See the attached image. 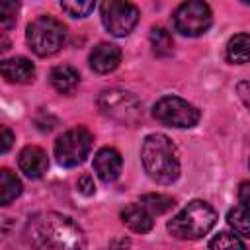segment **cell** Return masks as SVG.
<instances>
[{
  "label": "cell",
  "mask_w": 250,
  "mask_h": 250,
  "mask_svg": "<svg viewBox=\"0 0 250 250\" xmlns=\"http://www.w3.org/2000/svg\"><path fill=\"white\" fill-rule=\"evenodd\" d=\"M18 166L27 178L37 180L47 172L49 160H47V154L43 148H39L35 145H27L21 148V152L18 156Z\"/></svg>",
  "instance_id": "obj_11"
},
{
  "label": "cell",
  "mask_w": 250,
  "mask_h": 250,
  "mask_svg": "<svg viewBox=\"0 0 250 250\" xmlns=\"http://www.w3.org/2000/svg\"><path fill=\"white\" fill-rule=\"evenodd\" d=\"M213 23L211 8L203 0H188L174 12V27L182 35L197 37L203 35Z\"/></svg>",
  "instance_id": "obj_9"
},
{
  "label": "cell",
  "mask_w": 250,
  "mask_h": 250,
  "mask_svg": "<svg viewBox=\"0 0 250 250\" xmlns=\"http://www.w3.org/2000/svg\"><path fill=\"white\" fill-rule=\"evenodd\" d=\"M121 166H123L121 154L111 146L100 148L96 152V156H94V170L100 176V180L105 182V184H111V182H115L119 178Z\"/></svg>",
  "instance_id": "obj_10"
},
{
  "label": "cell",
  "mask_w": 250,
  "mask_h": 250,
  "mask_svg": "<svg viewBox=\"0 0 250 250\" xmlns=\"http://www.w3.org/2000/svg\"><path fill=\"white\" fill-rule=\"evenodd\" d=\"M12 141H14V135H12V131H10L6 125H2V152H4V154L10 150V146H12Z\"/></svg>",
  "instance_id": "obj_27"
},
{
  "label": "cell",
  "mask_w": 250,
  "mask_h": 250,
  "mask_svg": "<svg viewBox=\"0 0 250 250\" xmlns=\"http://www.w3.org/2000/svg\"><path fill=\"white\" fill-rule=\"evenodd\" d=\"M209 248H244V242L236 236V234H230V232H219L211 242H209Z\"/></svg>",
  "instance_id": "obj_23"
},
{
  "label": "cell",
  "mask_w": 250,
  "mask_h": 250,
  "mask_svg": "<svg viewBox=\"0 0 250 250\" xmlns=\"http://www.w3.org/2000/svg\"><path fill=\"white\" fill-rule=\"evenodd\" d=\"M152 115L156 121L168 127L189 129L199 121V109L178 96H164L154 104Z\"/></svg>",
  "instance_id": "obj_7"
},
{
  "label": "cell",
  "mask_w": 250,
  "mask_h": 250,
  "mask_svg": "<svg viewBox=\"0 0 250 250\" xmlns=\"http://www.w3.org/2000/svg\"><path fill=\"white\" fill-rule=\"evenodd\" d=\"M121 221L133 230V232H148L154 225L152 213L143 205V203H131L121 211Z\"/></svg>",
  "instance_id": "obj_14"
},
{
  "label": "cell",
  "mask_w": 250,
  "mask_h": 250,
  "mask_svg": "<svg viewBox=\"0 0 250 250\" xmlns=\"http://www.w3.org/2000/svg\"><path fill=\"white\" fill-rule=\"evenodd\" d=\"M150 45L156 57H170L174 51V41H172L170 31H166L160 25L150 29Z\"/></svg>",
  "instance_id": "obj_18"
},
{
  "label": "cell",
  "mask_w": 250,
  "mask_h": 250,
  "mask_svg": "<svg viewBox=\"0 0 250 250\" xmlns=\"http://www.w3.org/2000/svg\"><path fill=\"white\" fill-rule=\"evenodd\" d=\"M78 191H80L82 195H88V197L96 193V186H94V180H92L90 174H84V176L78 180Z\"/></svg>",
  "instance_id": "obj_24"
},
{
  "label": "cell",
  "mask_w": 250,
  "mask_h": 250,
  "mask_svg": "<svg viewBox=\"0 0 250 250\" xmlns=\"http://www.w3.org/2000/svg\"><path fill=\"white\" fill-rule=\"evenodd\" d=\"M98 107L105 117L121 125H137L143 119L141 100L127 90H104L98 96Z\"/></svg>",
  "instance_id": "obj_5"
},
{
  "label": "cell",
  "mask_w": 250,
  "mask_h": 250,
  "mask_svg": "<svg viewBox=\"0 0 250 250\" xmlns=\"http://www.w3.org/2000/svg\"><path fill=\"white\" fill-rule=\"evenodd\" d=\"M100 16L104 27L115 37L129 35L139 21V10L131 0H102Z\"/></svg>",
  "instance_id": "obj_8"
},
{
  "label": "cell",
  "mask_w": 250,
  "mask_h": 250,
  "mask_svg": "<svg viewBox=\"0 0 250 250\" xmlns=\"http://www.w3.org/2000/svg\"><path fill=\"white\" fill-rule=\"evenodd\" d=\"M240 2H244V4H250V0H240Z\"/></svg>",
  "instance_id": "obj_28"
},
{
  "label": "cell",
  "mask_w": 250,
  "mask_h": 250,
  "mask_svg": "<svg viewBox=\"0 0 250 250\" xmlns=\"http://www.w3.org/2000/svg\"><path fill=\"white\" fill-rule=\"evenodd\" d=\"M18 12H20V0H0V23H2V29H10L16 23Z\"/></svg>",
  "instance_id": "obj_22"
},
{
  "label": "cell",
  "mask_w": 250,
  "mask_h": 250,
  "mask_svg": "<svg viewBox=\"0 0 250 250\" xmlns=\"http://www.w3.org/2000/svg\"><path fill=\"white\" fill-rule=\"evenodd\" d=\"M227 221H229V225L234 229L236 234L250 238V213H248V209H246L242 203L236 205V207H232V209L227 213Z\"/></svg>",
  "instance_id": "obj_19"
},
{
  "label": "cell",
  "mask_w": 250,
  "mask_h": 250,
  "mask_svg": "<svg viewBox=\"0 0 250 250\" xmlns=\"http://www.w3.org/2000/svg\"><path fill=\"white\" fill-rule=\"evenodd\" d=\"M238 199L250 213V182H242L238 188Z\"/></svg>",
  "instance_id": "obj_25"
},
{
  "label": "cell",
  "mask_w": 250,
  "mask_h": 250,
  "mask_svg": "<svg viewBox=\"0 0 250 250\" xmlns=\"http://www.w3.org/2000/svg\"><path fill=\"white\" fill-rule=\"evenodd\" d=\"M96 6V0H61V8L70 18H86Z\"/></svg>",
  "instance_id": "obj_21"
},
{
  "label": "cell",
  "mask_w": 250,
  "mask_h": 250,
  "mask_svg": "<svg viewBox=\"0 0 250 250\" xmlns=\"http://www.w3.org/2000/svg\"><path fill=\"white\" fill-rule=\"evenodd\" d=\"M2 76L12 84H27L35 76V66L25 57H14L2 61Z\"/></svg>",
  "instance_id": "obj_13"
},
{
  "label": "cell",
  "mask_w": 250,
  "mask_h": 250,
  "mask_svg": "<svg viewBox=\"0 0 250 250\" xmlns=\"http://www.w3.org/2000/svg\"><path fill=\"white\" fill-rule=\"evenodd\" d=\"M27 238L37 248L74 250L86 244L82 229L66 215L45 213L31 219L27 227Z\"/></svg>",
  "instance_id": "obj_1"
},
{
  "label": "cell",
  "mask_w": 250,
  "mask_h": 250,
  "mask_svg": "<svg viewBox=\"0 0 250 250\" xmlns=\"http://www.w3.org/2000/svg\"><path fill=\"white\" fill-rule=\"evenodd\" d=\"M236 92L240 96V100L244 102V105L250 109V80H244V82H238L236 86Z\"/></svg>",
  "instance_id": "obj_26"
},
{
  "label": "cell",
  "mask_w": 250,
  "mask_h": 250,
  "mask_svg": "<svg viewBox=\"0 0 250 250\" xmlns=\"http://www.w3.org/2000/svg\"><path fill=\"white\" fill-rule=\"evenodd\" d=\"M217 223V211L203 199L189 201L176 217L166 223L172 236L180 240H197L205 236Z\"/></svg>",
  "instance_id": "obj_3"
},
{
  "label": "cell",
  "mask_w": 250,
  "mask_h": 250,
  "mask_svg": "<svg viewBox=\"0 0 250 250\" xmlns=\"http://www.w3.org/2000/svg\"><path fill=\"white\" fill-rule=\"evenodd\" d=\"M141 203L152 213V215H162L166 211H170L176 201L170 197V195H164V193H146L141 197Z\"/></svg>",
  "instance_id": "obj_20"
},
{
  "label": "cell",
  "mask_w": 250,
  "mask_h": 250,
  "mask_svg": "<svg viewBox=\"0 0 250 250\" xmlns=\"http://www.w3.org/2000/svg\"><path fill=\"white\" fill-rule=\"evenodd\" d=\"M49 82L61 94H72L76 90L78 82H80V74H78L76 68H72L68 64H59V66H55L51 70Z\"/></svg>",
  "instance_id": "obj_15"
},
{
  "label": "cell",
  "mask_w": 250,
  "mask_h": 250,
  "mask_svg": "<svg viewBox=\"0 0 250 250\" xmlns=\"http://www.w3.org/2000/svg\"><path fill=\"white\" fill-rule=\"evenodd\" d=\"M90 148H92V133L86 127L68 129L55 141L57 162L64 168L82 164L90 154Z\"/></svg>",
  "instance_id": "obj_6"
},
{
  "label": "cell",
  "mask_w": 250,
  "mask_h": 250,
  "mask_svg": "<svg viewBox=\"0 0 250 250\" xmlns=\"http://www.w3.org/2000/svg\"><path fill=\"white\" fill-rule=\"evenodd\" d=\"M25 39L37 57H51L64 45L66 29L59 20L51 16H39L27 25Z\"/></svg>",
  "instance_id": "obj_4"
},
{
  "label": "cell",
  "mask_w": 250,
  "mask_h": 250,
  "mask_svg": "<svg viewBox=\"0 0 250 250\" xmlns=\"http://www.w3.org/2000/svg\"><path fill=\"white\" fill-rule=\"evenodd\" d=\"M141 160L145 172L156 184H172L180 176V158L176 145L162 133H152L143 141Z\"/></svg>",
  "instance_id": "obj_2"
},
{
  "label": "cell",
  "mask_w": 250,
  "mask_h": 250,
  "mask_svg": "<svg viewBox=\"0 0 250 250\" xmlns=\"http://www.w3.org/2000/svg\"><path fill=\"white\" fill-rule=\"evenodd\" d=\"M21 193V182L16 174H12L8 168L0 170V203L10 205L18 195Z\"/></svg>",
  "instance_id": "obj_17"
},
{
  "label": "cell",
  "mask_w": 250,
  "mask_h": 250,
  "mask_svg": "<svg viewBox=\"0 0 250 250\" xmlns=\"http://www.w3.org/2000/svg\"><path fill=\"white\" fill-rule=\"evenodd\" d=\"M90 68L98 74H107L115 70L121 62V51L117 45L111 43H100L90 53Z\"/></svg>",
  "instance_id": "obj_12"
},
{
  "label": "cell",
  "mask_w": 250,
  "mask_h": 250,
  "mask_svg": "<svg viewBox=\"0 0 250 250\" xmlns=\"http://www.w3.org/2000/svg\"><path fill=\"white\" fill-rule=\"evenodd\" d=\"M227 59L234 64L250 62V35L238 33L229 39L227 43Z\"/></svg>",
  "instance_id": "obj_16"
}]
</instances>
